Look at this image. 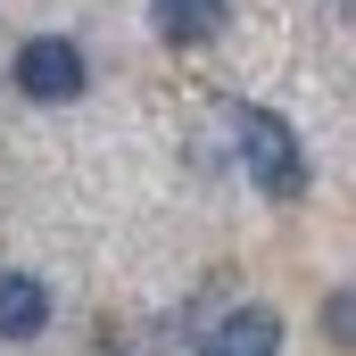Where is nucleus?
Returning <instances> with one entry per match:
<instances>
[{"label":"nucleus","instance_id":"f03ea898","mask_svg":"<svg viewBox=\"0 0 356 356\" xmlns=\"http://www.w3.org/2000/svg\"><path fill=\"white\" fill-rule=\"evenodd\" d=\"M8 75H17V91L25 99H42V108H67V99H83V50L67 42V33H33L17 58H8Z\"/></svg>","mask_w":356,"mask_h":356},{"label":"nucleus","instance_id":"7ed1b4c3","mask_svg":"<svg viewBox=\"0 0 356 356\" xmlns=\"http://www.w3.org/2000/svg\"><path fill=\"white\" fill-rule=\"evenodd\" d=\"M207 356H282V315L273 307H232L207 332Z\"/></svg>","mask_w":356,"mask_h":356},{"label":"nucleus","instance_id":"20e7f679","mask_svg":"<svg viewBox=\"0 0 356 356\" xmlns=\"http://www.w3.org/2000/svg\"><path fill=\"white\" fill-rule=\"evenodd\" d=\"M33 332H50V282L0 273V340H33Z\"/></svg>","mask_w":356,"mask_h":356},{"label":"nucleus","instance_id":"39448f33","mask_svg":"<svg viewBox=\"0 0 356 356\" xmlns=\"http://www.w3.org/2000/svg\"><path fill=\"white\" fill-rule=\"evenodd\" d=\"M149 8H158V33H166L175 50H199V42H216V33H224V17H232L224 0H149Z\"/></svg>","mask_w":356,"mask_h":356},{"label":"nucleus","instance_id":"f257e3e1","mask_svg":"<svg viewBox=\"0 0 356 356\" xmlns=\"http://www.w3.org/2000/svg\"><path fill=\"white\" fill-rule=\"evenodd\" d=\"M232 141H241V166H249V182H257L266 199H307L315 158H307V141L290 133V116L241 99V108H232Z\"/></svg>","mask_w":356,"mask_h":356}]
</instances>
